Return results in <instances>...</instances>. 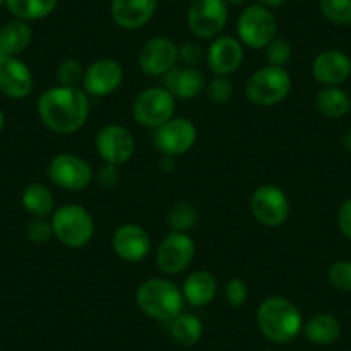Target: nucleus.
Masks as SVG:
<instances>
[{
    "instance_id": "29",
    "label": "nucleus",
    "mask_w": 351,
    "mask_h": 351,
    "mask_svg": "<svg viewBox=\"0 0 351 351\" xmlns=\"http://www.w3.org/2000/svg\"><path fill=\"white\" fill-rule=\"evenodd\" d=\"M198 222V212L188 202H178L169 208L167 224L171 231L186 232L193 229Z\"/></svg>"
},
{
    "instance_id": "11",
    "label": "nucleus",
    "mask_w": 351,
    "mask_h": 351,
    "mask_svg": "<svg viewBox=\"0 0 351 351\" xmlns=\"http://www.w3.org/2000/svg\"><path fill=\"white\" fill-rule=\"evenodd\" d=\"M250 210L260 224L278 228L289 217V200L285 191L274 184H263L253 191Z\"/></svg>"
},
{
    "instance_id": "33",
    "label": "nucleus",
    "mask_w": 351,
    "mask_h": 351,
    "mask_svg": "<svg viewBox=\"0 0 351 351\" xmlns=\"http://www.w3.org/2000/svg\"><path fill=\"white\" fill-rule=\"evenodd\" d=\"M205 93H207L208 100L214 104H228L232 99L234 93V86H232L231 80L228 76H215L210 80L205 86Z\"/></svg>"
},
{
    "instance_id": "22",
    "label": "nucleus",
    "mask_w": 351,
    "mask_h": 351,
    "mask_svg": "<svg viewBox=\"0 0 351 351\" xmlns=\"http://www.w3.org/2000/svg\"><path fill=\"white\" fill-rule=\"evenodd\" d=\"M184 296V302L190 303L191 306H207L214 302L217 295V279L208 271H195L184 279L183 288H181Z\"/></svg>"
},
{
    "instance_id": "20",
    "label": "nucleus",
    "mask_w": 351,
    "mask_h": 351,
    "mask_svg": "<svg viewBox=\"0 0 351 351\" xmlns=\"http://www.w3.org/2000/svg\"><path fill=\"white\" fill-rule=\"evenodd\" d=\"M158 0H112L110 16L123 29H140L154 18Z\"/></svg>"
},
{
    "instance_id": "2",
    "label": "nucleus",
    "mask_w": 351,
    "mask_h": 351,
    "mask_svg": "<svg viewBox=\"0 0 351 351\" xmlns=\"http://www.w3.org/2000/svg\"><path fill=\"white\" fill-rule=\"evenodd\" d=\"M256 326L263 337L272 343H289L303 330V317L298 306L286 296L272 295L262 300L256 308Z\"/></svg>"
},
{
    "instance_id": "12",
    "label": "nucleus",
    "mask_w": 351,
    "mask_h": 351,
    "mask_svg": "<svg viewBox=\"0 0 351 351\" xmlns=\"http://www.w3.org/2000/svg\"><path fill=\"white\" fill-rule=\"evenodd\" d=\"M197 134V126L190 119L172 117L155 130V148L165 157H180L193 148Z\"/></svg>"
},
{
    "instance_id": "3",
    "label": "nucleus",
    "mask_w": 351,
    "mask_h": 351,
    "mask_svg": "<svg viewBox=\"0 0 351 351\" xmlns=\"http://www.w3.org/2000/svg\"><path fill=\"white\" fill-rule=\"evenodd\" d=\"M134 298L145 315L160 322H171L183 312L184 306L183 291L164 278H150L141 282Z\"/></svg>"
},
{
    "instance_id": "34",
    "label": "nucleus",
    "mask_w": 351,
    "mask_h": 351,
    "mask_svg": "<svg viewBox=\"0 0 351 351\" xmlns=\"http://www.w3.org/2000/svg\"><path fill=\"white\" fill-rule=\"evenodd\" d=\"M83 66L76 59H64L57 67V80L62 86H80L83 83Z\"/></svg>"
},
{
    "instance_id": "1",
    "label": "nucleus",
    "mask_w": 351,
    "mask_h": 351,
    "mask_svg": "<svg viewBox=\"0 0 351 351\" xmlns=\"http://www.w3.org/2000/svg\"><path fill=\"white\" fill-rule=\"evenodd\" d=\"M42 123L57 134H73L84 126L90 114V100L80 86L47 88L36 102Z\"/></svg>"
},
{
    "instance_id": "10",
    "label": "nucleus",
    "mask_w": 351,
    "mask_h": 351,
    "mask_svg": "<svg viewBox=\"0 0 351 351\" xmlns=\"http://www.w3.org/2000/svg\"><path fill=\"white\" fill-rule=\"evenodd\" d=\"M47 176L56 186L62 190L81 191L93 181V169L77 155L59 154L49 162Z\"/></svg>"
},
{
    "instance_id": "6",
    "label": "nucleus",
    "mask_w": 351,
    "mask_h": 351,
    "mask_svg": "<svg viewBox=\"0 0 351 351\" xmlns=\"http://www.w3.org/2000/svg\"><path fill=\"white\" fill-rule=\"evenodd\" d=\"M236 32L239 42L248 49H265L278 36V21L271 9L252 4L239 14Z\"/></svg>"
},
{
    "instance_id": "24",
    "label": "nucleus",
    "mask_w": 351,
    "mask_h": 351,
    "mask_svg": "<svg viewBox=\"0 0 351 351\" xmlns=\"http://www.w3.org/2000/svg\"><path fill=\"white\" fill-rule=\"evenodd\" d=\"M302 332L305 334L310 343L319 344V346H329L341 337V324L330 313H317L303 324Z\"/></svg>"
},
{
    "instance_id": "15",
    "label": "nucleus",
    "mask_w": 351,
    "mask_h": 351,
    "mask_svg": "<svg viewBox=\"0 0 351 351\" xmlns=\"http://www.w3.org/2000/svg\"><path fill=\"white\" fill-rule=\"evenodd\" d=\"M97 152L106 164L123 165L134 155V138L121 124H107L97 134Z\"/></svg>"
},
{
    "instance_id": "42",
    "label": "nucleus",
    "mask_w": 351,
    "mask_h": 351,
    "mask_svg": "<svg viewBox=\"0 0 351 351\" xmlns=\"http://www.w3.org/2000/svg\"><path fill=\"white\" fill-rule=\"evenodd\" d=\"M343 145L346 147V150L351 152V130H348L343 136Z\"/></svg>"
},
{
    "instance_id": "31",
    "label": "nucleus",
    "mask_w": 351,
    "mask_h": 351,
    "mask_svg": "<svg viewBox=\"0 0 351 351\" xmlns=\"http://www.w3.org/2000/svg\"><path fill=\"white\" fill-rule=\"evenodd\" d=\"M293 57V47L282 36H276L267 47H265V60H267V66H276V67H285L286 64L291 60Z\"/></svg>"
},
{
    "instance_id": "14",
    "label": "nucleus",
    "mask_w": 351,
    "mask_h": 351,
    "mask_svg": "<svg viewBox=\"0 0 351 351\" xmlns=\"http://www.w3.org/2000/svg\"><path fill=\"white\" fill-rule=\"evenodd\" d=\"M124 71L117 60L99 59L86 67L81 88L88 97H109L123 84Z\"/></svg>"
},
{
    "instance_id": "4",
    "label": "nucleus",
    "mask_w": 351,
    "mask_h": 351,
    "mask_svg": "<svg viewBox=\"0 0 351 351\" xmlns=\"http://www.w3.org/2000/svg\"><path fill=\"white\" fill-rule=\"evenodd\" d=\"M53 236L67 248H83L95 236V221L81 205H64L52 214Z\"/></svg>"
},
{
    "instance_id": "27",
    "label": "nucleus",
    "mask_w": 351,
    "mask_h": 351,
    "mask_svg": "<svg viewBox=\"0 0 351 351\" xmlns=\"http://www.w3.org/2000/svg\"><path fill=\"white\" fill-rule=\"evenodd\" d=\"M21 204L35 217H49L56 212V198L49 186L42 183H32L23 190Z\"/></svg>"
},
{
    "instance_id": "41",
    "label": "nucleus",
    "mask_w": 351,
    "mask_h": 351,
    "mask_svg": "<svg viewBox=\"0 0 351 351\" xmlns=\"http://www.w3.org/2000/svg\"><path fill=\"white\" fill-rule=\"evenodd\" d=\"M174 162H172V157H165L164 160H160V169L164 172H171L174 169Z\"/></svg>"
},
{
    "instance_id": "30",
    "label": "nucleus",
    "mask_w": 351,
    "mask_h": 351,
    "mask_svg": "<svg viewBox=\"0 0 351 351\" xmlns=\"http://www.w3.org/2000/svg\"><path fill=\"white\" fill-rule=\"evenodd\" d=\"M319 8L324 18L332 25H351V0H320Z\"/></svg>"
},
{
    "instance_id": "17",
    "label": "nucleus",
    "mask_w": 351,
    "mask_h": 351,
    "mask_svg": "<svg viewBox=\"0 0 351 351\" xmlns=\"http://www.w3.org/2000/svg\"><path fill=\"white\" fill-rule=\"evenodd\" d=\"M112 248L121 260L136 263L150 253L152 241L148 232L138 224H123L114 231Z\"/></svg>"
},
{
    "instance_id": "32",
    "label": "nucleus",
    "mask_w": 351,
    "mask_h": 351,
    "mask_svg": "<svg viewBox=\"0 0 351 351\" xmlns=\"http://www.w3.org/2000/svg\"><path fill=\"white\" fill-rule=\"evenodd\" d=\"M327 281L334 289L343 293H351V262L337 260L327 271Z\"/></svg>"
},
{
    "instance_id": "16",
    "label": "nucleus",
    "mask_w": 351,
    "mask_h": 351,
    "mask_svg": "<svg viewBox=\"0 0 351 351\" xmlns=\"http://www.w3.org/2000/svg\"><path fill=\"white\" fill-rule=\"evenodd\" d=\"M33 90L29 67L16 56H0V92L14 100L26 99Z\"/></svg>"
},
{
    "instance_id": "13",
    "label": "nucleus",
    "mask_w": 351,
    "mask_h": 351,
    "mask_svg": "<svg viewBox=\"0 0 351 351\" xmlns=\"http://www.w3.org/2000/svg\"><path fill=\"white\" fill-rule=\"evenodd\" d=\"M180 60V47L167 36L147 40L138 53V66L147 76H165Z\"/></svg>"
},
{
    "instance_id": "37",
    "label": "nucleus",
    "mask_w": 351,
    "mask_h": 351,
    "mask_svg": "<svg viewBox=\"0 0 351 351\" xmlns=\"http://www.w3.org/2000/svg\"><path fill=\"white\" fill-rule=\"evenodd\" d=\"M204 59H207V52L198 43L188 42L180 47V60L186 64L188 67L200 66Z\"/></svg>"
},
{
    "instance_id": "38",
    "label": "nucleus",
    "mask_w": 351,
    "mask_h": 351,
    "mask_svg": "<svg viewBox=\"0 0 351 351\" xmlns=\"http://www.w3.org/2000/svg\"><path fill=\"white\" fill-rule=\"evenodd\" d=\"M119 165H114V164H106L100 167V171L97 172V181L102 188L106 190H110V188L116 186L119 183V171H117Z\"/></svg>"
},
{
    "instance_id": "43",
    "label": "nucleus",
    "mask_w": 351,
    "mask_h": 351,
    "mask_svg": "<svg viewBox=\"0 0 351 351\" xmlns=\"http://www.w3.org/2000/svg\"><path fill=\"white\" fill-rule=\"evenodd\" d=\"M4 126H5V116H4V112L0 110V133L4 131Z\"/></svg>"
},
{
    "instance_id": "35",
    "label": "nucleus",
    "mask_w": 351,
    "mask_h": 351,
    "mask_svg": "<svg viewBox=\"0 0 351 351\" xmlns=\"http://www.w3.org/2000/svg\"><path fill=\"white\" fill-rule=\"evenodd\" d=\"M52 236V222L45 221L43 217H35L33 221L28 222V226H26V238H28V241H32L33 245H45Z\"/></svg>"
},
{
    "instance_id": "26",
    "label": "nucleus",
    "mask_w": 351,
    "mask_h": 351,
    "mask_svg": "<svg viewBox=\"0 0 351 351\" xmlns=\"http://www.w3.org/2000/svg\"><path fill=\"white\" fill-rule=\"evenodd\" d=\"M169 334H171L172 341L180 346H195L204 336V324L193 313L181 312L169 322Z\"/></svg>"
},
{
    "instance_id": "39",
    "label": "nucleus",
    "mask_w": 351,
    "mask_h": 351,
    "mask_svg": "<svg viewBox=\"0 0 351 351\" xmlns=\"http://www.w3.org/2000/svg\"><path fill=\"white\" fill-rule=\"evenodd\" d=\"M337 228L348 239H351V198L343 202L337 210Z\"/></svg>"
},
{
    "instance_id": "40",
    "label": "nucleus",
    "mask_w": 351,
    "mask_h": 351,
    "mask_svg": "<svg viewBox=\"0 0 351 351\" xmlns=\"http://www.w3.org/2000/svg\"><path fill=\"white\" fill-rule=\"evenodd\" d=\"M286 0H258V4L263 5V8H267V9H278L281 8L282 4H285Z\"/></svg>"
},
{
    "instance_id": "36",
    "label": "nucleus",
    "mask_w": 351,
    "mask_h": 351,
    "mask_svg": "<svg viewBox=\"0 0 351 351\" xmlns=\"http://www.w3.org/2000/svg\"><path fill=\"white\" fill-rule=\"evenodd\" d=\"M224 296L229 306L239 308L241 305H245L246 298H248V286H246V282L239 278L229 279V281L226 282Z\"/></svg>"
},
{
    "instance_id": "9",
    "label": "nucleus",
    "mask_w": 351,
    "mask_h": 351,
    "mask_svg": "<svg viewBox=\"0 0 351 351\" xmlns=\"http://www.w3.org/2000/svg\"><path fill=\"white\" fill-rule=\"evenodd\" d=\"M195 241L188 232L171 231L158 243L155 262L158 271L167 276L181 274L191 265L195 258Z\"/></svg>"
},
{
    "instance_id": "23",
    "label": "nucleus",
    "mask_w": 351,
    "mask_h": 351,
    "mask_svg": "<svg viewBox=\"0 0 351 351\" xmlns=\"http://www.w3.org/2000/svg\"><path fill=\"white\" fill-rule=\"evenodd\" d=\"M33 42V29L28 21L12 19L0 28V52L4 56H16L25 52Z\"/></svg>"
},
{
    "instance_id": "8",
    "label": "nucleus",
    "mask_w": 351,
    "mask_h": 351,
    "mask_svg": "<svg viewBox=\"0 0 351 351\" xmlns=\"http://www.w3.org/2000/svg\"><path fill=\"white\" fill-rule=\"evenodd\" d=\"M228 5L226 0H191L186 14L188 28L198 38H215L228 25Z\"/></svg>"
},
{
    "instance_id": "28",
    "label": "nucleus",
    "mask_w": 351,
    "mask_h": 351,
    "mask_svg": "<svg viewBox=\"0 0 351 351\" xmlns=\"http://www.w3.org/2000/svg\"><path fill=\"white\" fill-rule=\"evenodd\" d=\"M59 0H5V5L16 19L38 21L45 19L56 11Z\"/></svg>"
},
{
    "instance_id": "21",
    "label": "nucleus",
    "mask_w": 351,
    "mask_h": 351,
    "mask_svg": "<svg viewBox=\"0 0 351 351\" xmlns=\"http://www.w3.org/2000/svg\"><path fill=\"white\" fill-rule=\"evenodd\" d=\"M207 86V77L198 67H174L164 76V88L174 99L191 100L200 97Z\"/></svg>"
},
{
    "instance_id": "5",
    "label": "nucleus",
    "mask_w": 351,
    "mask_h": 351,
    "mask_svg": "<svg viewBox=\"0 0 351 351\" xmlns=\"http://www.w3.org/2000/svg\"><path fill=\"white\" fill-rule=\"evenodd\" d=\"M291 86V76L285 67L263 66L246 81V97L258 107H272L289 95Z\"/></svg>"
},
{
    "instance_id": "45",
    "label": "nucleus",
    "mask_w": 351,
    "mask_h": 351,
    "mask_svg": "<svg viewBox=\"0 0 351 351\" xmlns=\"http://www.w3.org/2000/svg\"><path fill=\"white\" fill-rule=\"evenodd\" d=\"M5 4V0H0V5H4Z\"/></svg>"
},
{
    "instance_id": "18",
    "label": "nucleus",
    "mask_w": 351,
    "mask_h": 351,
    "mask_svg": "<svg viewBox=\"0 0 351 351\" xmlns=\"http://www.w3.org/2000/svg\"><path fill=\"white\" fill-rule=\"evenodd\" d=\"M245 59L243 43L234 36H217L207 50V64L215 76L236 73Z\"/></svg>"
},
{
    "instance_id": "25",
    "label": "nucleus",
    "mask_w": 351,
    "mask_h": 351,
    "mask_svg": "<svg viewBox=\"0 0 351 351\" xmlns=\"http://www.w3.org/2000/svg\"><path fill=\"white\" fill-rule=\"evenodd\" d=\"M315 107L322 116L339 119L351 110V97L339 86L322 88L315 97Z\"/></svg>"
},
{
    "instance_id": "19",
    "label": "nucleus",
    "mask_w": 351,
    "mask_h": 351,
    "mask_svg": "<svg viewBox=\"0 0 351 351\" xmlns=\"http://www.w3.org/2000/svg\"><path fill=\"white\" fill-rule=\"evenodd\" d=\"M312 74L320 84L339 86L351 76V59L336 49L324 50L313 59Z\"/></svg>"
},
{
    "instance_id": "44",
    "label": "nucleus",
    "mask_w": 351,
    "mask_h": 351,
    "mask_svg": "<svg viewBox=\"0 0 351 351\" xmlns=\"http://www.w3.org/2000/svg\"><path fill=\"white\" fill-rule=\"evenodd\" d=\"M226 2L232 5H238V4H243V2H246V0H226Z\"/></svg>"
},
{
    "instance_id": "7",
    "label": "nucleus",
    "mask_w": 351,
    "mask_h": 351,
    "mask_svg": "<svg viewBox=\"0 0 351 351\" xmlns=\"http://www.w3.org/2000/svg\"><path fill=\"white\" fill-rule=\"evenodd\" d=\"M176 99L167 88L150 86L138 93L131 106V114L134 121L145 128H160L174 117Z\"/></svg>"
}]
</instances>
